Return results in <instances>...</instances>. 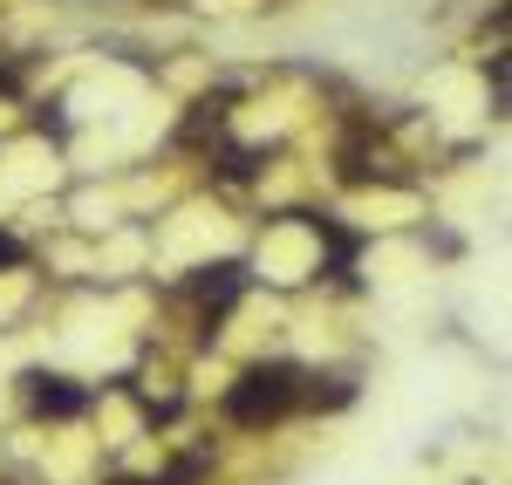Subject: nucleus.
Returning <instances> with one entry per match:
<instances>
[{"label":"nucleus","mask_w":512,"mask_h":485,"mask_svg":"<svg viewBox=\"0 0 512 485\" xmlns=\"http://www.w3.org/2000/svg\"><path fill=\"white\" fill-rule=\"evenodd\" d=\"M294 404H301V369H294V363H253L233 390H226V417L246 424V431L280 424Z\"/></svg>","instance_id":"obj_1"},{"label":"nucleus","mask_w":512,"mask_h":485,"mask_svg":"<svg viewBox=\"0 0 512 485\" xmlns=\"http://www.w3.org/2000/svg\"><path fill=\"white\" fill-rule=\"evenodd\" d=\"M28 383V404H35V417H82L89 410V390H76L69 376H21Z\"/></svg>","instance_id":"obj_2"},{"label":"nucleus","mask_w":512,"mask_h":485,"mask_svg":"<svg viewBox=\"0 0 512 485\" xmlns=\"http://www.w3.org/2000/svg\"><path fill=\"white\" fill-rule=\"evenodd\" d=\"M239 287H246V267L226 260V267H205V274L192 281V294H198V308H205V315H226V308L239 301Z\"/></svg>","instance_id":"obj_3"},{"label":"nucleus","mask_w":512,"mask_h":485,"mask_svg":"<svg viewBox=\"0 0 512 485\" xmlns=\"http://www.w3.org/2000/svg\"><path fill=\"white\" fill-rule=\"evenodd\" d=\"M198 472H205V458H178V465H171V472H164L158 485H192Z\"/></svg>","instance_id":"obj_4"},{"label":"nucleus","mask_w":512,"mask_h":485,"mask_svg":"<svg viewBox=\"0 0 512 485\" xmlns=\"http://www.w3.org/2000/svg\"><path fill=\"white\" fill-rule=\"evenodd\" d=\"M21 260H28V246L14 240V233H0V267H21Z\"/></svg>","instance_id":"obj_5"}]
</instances>
